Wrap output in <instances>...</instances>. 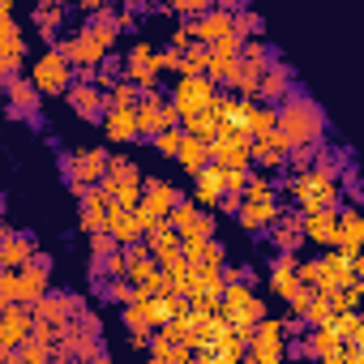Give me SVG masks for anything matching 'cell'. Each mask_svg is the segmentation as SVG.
<instances>
[{
	"mask_svg": "<svg viewBox=\"0 0 364 364\" xmlns=\"http://www.w3.org/2000/svg\"><path fill=\"white\" fill-rule=\"evenodd\" d=\"M274 124L283 129V137L291 146H321V137H326V112H321V103L309 99V95H300V90H291L283 103H274Z\"/></svg>",
	"mask_w": 364,
	"mask_h": 364,
	"instance_id": "obj_1",
	"label": "cell"
},
{
	"mask_svg": "<svg viewBox=\"0 0 364 364\" xmlns=\"http://www.w3.org/2000/svg\"><path fill=\"white\" fill-rule=\"evenodd\" d=\"M215 90H219V86H215L206 73H180V82L171 86V99H167V103L180 112V120H189L193 112H202V107L210 103Z\"/></svg>",
	"mask_w": 364,
	"mask_h": 364,
	"instance_id": "obj_2",
	"label": "cell"
},
{
	"mask_svg": "<svg viewBox=\"0 0 364 364\" xmlns=\"http://www.w3.org/2000/svg\"><path fill=\"white\" fill-rule=\"evenodd\" d=\"M103 163H107V150L103 146H82V150H73L69 159H65V176H69V189L82 198L95 180L103 176Z\"/></svg>",
	"mask_w": 364,
	"mask_h": 364,
	"instance_id": "obj_3",
	"label": "cell"
},
{
	"mask_svg": "<svg viewBox=\"0 0 364 364\" xmlns=\"http://www.w3.org/2000/svg\"><path fill=\"white\" fill-rule=\"evenodd\" d=\"M245 355H249L253 364H279V360L287 355V347H283V321L262 317V321L253 326L249 343H245Z\"/></svg>",
	"mask_w": 364,
	"mask_h": 364,
	"instance_id": "obj_4",
	"label": "cell"
},
{
	"mask_svg": "<svg viewBox=\"0 0 364 364\" xmlns=\"http://www.w3.org/2000/svg\"><path fill=\"white\" fill-rule=\"evenodd\" d=\"M31 82H35V90H39V95H65V90H69V82H73V65H69L56 48H48V52L35 60Z\"/></svg>",
	"mask_w": 364,
	"mask_h": 364,
	"instance_id": "obj_5",
	"label": "cell"
},
{
	"mask_svg": "<svg viewBox=\"0 0 364 364\" xmlns=\"http://www.w3.org/2000/svg\"><path fill=\"white\" fill-rule=\"evenodd\" d=\"M240 35L236 31H228L223 39H215V43H206L210 48V56H206V77L215 82V86H232V77H236V56H240Z\"/></svg>",
	"mask_w": 364,
	"mask_h": 364,
	"instance_id": "obj_6",
	"label": "cell"
},
{
	"mask_svg": "<svg viewBox=\"0 0 364 364\" xmlns=\"http://www.w3.org/2000/svg\"><path fill=\"white\" fill-rule=\"evenodd\" d=\"M48 287H52V257L35 249V257H31L26 266H18V300L31 304V300H39Z\"/></svg>",
	"mask_w": 364,
	"mask_h": 364,
	"instance_id": "obj_7",
	"label": "cell"
},
{
	"mask_svg": "<svg viewBox=\"0 0 364 364\" xmlns=\"http://www.w3.org/2000/svg\"><path fill=\"white\" fill-rule=\"evenodd\" d=\"M26 334H31V304L5 300V304H0V351L22 347Z\"/></svg>",
	"mask_w": 364,
	"mask_h": 364,
	"instance_id": "obj_8",
	"label": "cell"
},
{
	"mask_svg": "<svg viewBox=\"0 0 364 364\" xmlns=\"http://www.w3.org/2000/svg\"><path fill=\"white\" fill-rule=\"evenodd\" d=\"M291 90H296V73H291L287 60L274 56V60L266 65V73L257 77V99H262V103H283Z\"/></svg>",
	"mask_w": 364,
	"mask_h": 364,
	"instance_id": "obj_9",
	"label": "cell"
},
{
	"mask_svg": "<svg viewBox=\"0 0 364 364\" xmlns=\"http://www.w3.org/2000/svg\"><path fill=\"white\" fill-rule=\"evenodd\" d=\"M124 77H129L133 86H141V90L159 86V52H154L150 43H137V48L124 56Z\"/></svg>",
	"mask_w": 364,
	"mask_h": 364,
	"instance_id": "obj_10",
	"label": "cell"
},
{
	"mask_svg": "<svg viewBox=\"0 0 364 364\" xmlns=\"http://www.w3.org/2000/svg\"><path fill=\"white\" fill-rule=\"evenodd\" d=\"M338 210V206H334ZM334 210H300V232H304V240H313V245H321V249H334V240H338V215Z\"/></svg>",
	"mask_w": 364,
	"mask_h": 364,
	"instance_id": "obj_11",
	"label": "cell"
},
{
	"mask_svg": "<svg viewBox=\"0 0 364 364\" xmlns=\"http://www.w3.org/2000/svg\"><path fill=\"white\" fill-rule=\"evenodd\" d=\"M338 347H343L338 330H334L330 321H321V326H309V338H304L296 351H300V355H313V360H321V364H334V360H338Z\"/></svg>",
	"mask_w": 364,
	"mask_h": 364,
	"instance_id": "obj_12",
	"label": "cell"
},
{
	"mask_svg": "<svg viewBox=\"0 0 364 364\" xmlns=\"http://www.w3.org/2000/svg\"><path fill=\"white\" fill-rule=\"evenodd\" d=\"M0 86H5V99H9V112L14 116H26V120H35L39 116V90H35V82H26L22 73H14L9 82H0Z\"/></svg>",
	"mask_w": 364,
	"mask_h": 364,
	"instance_id": "obj_13",
	"label": "cell"
},
{
	"mask_svg": "<svg viewBox=\"0 0 364 364\" xmlns=\"http://www.w3.org/2000/svg\"><path fill=\"white\" fill-rule=\"evenodd\" d=\"M163 95L150 86V90H141L137 95V103H133V120H137V137H154L159 129H163Z\"/></svg>",
	"mask_w": 364,
	"mask_h": 364,
	"instance_id": "obj_14",
	"label": "cell"
},
{
	"mask_svg": "<svg viewBox=\"0 0 364 364\" xmlns=\"http://www.w3.org/2000/svg\"><path fill=\"white\" fill-rule=\"evenodd\" d=\"M65 99H69V107L82 116V120H99L103 116V90L99 86H90V82H69V90H65Z\"/></svg>",
	"mask_w": 364,
	"mask_h": 364,
	"instance_id": "obj_15",
	"label": "cell"
},
{
	"mask_svg": "<svg viewBox=\"0 0 364 364\" xmlns=\"http://www.w3.org/2000/svg\"><path fill=\"white\" fill-rule=\"evenodd\" d=\"M219 193H223V167L219 163H206L202 171H193V202L202 210L219 206Z\"/></svg>",
	"mask_w": 364,
	"mask_h": 364,
	"instance_id": "obj_16",
	"label": "cell"
},
{
	"mask_svg": "<svg viewBox=\"0 0 364 364\" xmlns=\"http://www.w3.org/2000/svg\"><path fill=\"white\" fill-rule=\"evenodd\" d=\"M334 215H338L334 249L347 253V257H360V249H364V219H360V210H334Z\"/></svg>",
	"mask_w": 364,
	"mask_h": 364,
	"instance_id": "obj_17",
	"label": "cell"
},
{
	"mask_svg": "<svg viewBox=\"0 0 364 364\" xmlns=\"http://www.w3.org/2000/svg\"><path fill=\"white\" fill-rule=\"evenodd\" d=\"M270 245H274L279 253H296V249L304 245V232H300V210H291V215H283V210H279V219L270 223Z\"/></svg>",
	"mask_w": 364,
	"mask_h": 364,
	"instance_id": "obj_18",
	"label": "cell"
},
{
	"mask_svg": "<svg viewBox=\"0 0 364 364\" xmlns=\"http://www.w3.org/2000/svg\"><path fill=\"white\" fill-rule=\"evenodd\" d=\"M279 219V198H266V202H240V210H236V223L245 228V232H262V228H270Z\"/></svg>",
	"mask_w": 364,
	"mask_h": 364,
	"instance_id": "obj_19",
	"label": "cell"
},
{
	"mask_svg": "<svg viewBox=\"0 0 364 364\" xmlns=\"http://www.w3.org/2000/svg\"><path fill=\"white\" fill-rule=\"evenodd\" d=\"M22 60H26V39H22V26H18L9 35H0V82L22 73Z\"/></svg>",
	"mask_w": 364,
	"mask_h": 364,
	"instance_id": "obj_20",
	"label": "cell"
},
{
	"mask_svg": "<svg viewBox=\"0 0 364 364\" xmlns=\"http://www.w3.org/2000/svg\"><path fill=\"white\" fill-rule=\"evenodd\" d=\"M232 31V14H223V9H202L198 18H193V39L198 43H215V39H223Z\"/></svg>",
	"mask_w": 364,
	"mask_h": 364,
	"instance_id": "obj_21",
	"label": "cell"
},
{
	"mask_svg": "<svg viewBox=\"0 0 364 364\" xmlns=\"http://www.w3.org/2000/svg\"><path fill=\"white\" fill-rule=\"evenodd\" d=\"M107 141H133L137 137V120H133V107H103L99 116Z\"/></svg>",
	"mask_w": 364,
	"mask_h": 364,
	"instance_id": "obj_22",
	"label": "cell"
},
{
	"mask_svg": "<svg viewBox=\"0 0 364 364\" xmlns=\"http://www.w3.org/2000/svg\"><path fill=\"white\" fill-rule=\"evenodd\" d=\"M176 163L185 167L189 176H193V171H202V167L210 163V141H202V137H193V133H180V150H176Z\"/></svg>",
	"mask_w": 364,
	"mask_h": 364,
	"instance_id": "obj_23",
	"label": "cell"
},
{
	"mask_svg": "<svg viewBox=\"0 0 364 364\" xmlns=\"http://www.w3.org/2000/svg\"><path fill=\"white\" fill-rule=\"evenodd\" d=\"M35 240L26 236V232H14L5 245H0V270H18V266H26L31 257H35Z\"/></svg>",
	"mask_w": 364,
	"mask_h": 364,
	"instance_id": "obj_24",
	"label": "cell"
},
{
	"mask_svg": "<svg viewBox=\"0 0 364 364\" xmlns=\"http://www.w3.org/2000/svg\"><path fill=\"white\" fill-rule=\"evenodd\" d=\"M176 198H180V189H176V185H167V180H159V176H150V180L141 176V202H146V206H154L159 215H167Z\"/></svg>",
	"mask_w": 364,
	"mask_h": 364,
	"instance_id": "obj_25",
	"label": "cell"
},
{
	"mask_svg": "<svg viewBox=\"0 0 364 364\" xmlns=\"http://www.w3.org/2000/svg\"><path fill=\"white\" fill-rule=\"evenodd\" d=\"M112 236H116V245H129V240H137L141 236V228H137V219H133V210H124V206H107V223H103Z\"/></svg>",
	"mask_w": 364,
	"mask_h": 364,
	"instance_id": "obj_26",
	"label": "cell"
},
{
	"mask_svg": "<svg viewBox=\"0 0 364 364\" xmlns=\"http://www.w3.org/2000/svg\"><path fill=\"white\" fill-rule=\"evenodd\" d=\"M95 185H99L103 193H112V202L124 206V210H133V206L141 202V180H107V176H99Z\"/></svg>",
	"mask_w": 364,
	"mask_h": 364,
	"instance_id": "obj_27",
	"label": "cell"
},
{
	"mask_svg": "<svg viewBox=\"0 0 364 364\" xmlns=\"http://www.w3.org/2000/svg\"><path fill=\"white\" fill-rule=\"evenodd\" d=\"M146 351H150V360H154V364H185V360L193 355V347H189V343H167L163 334H150Z\"/></svg>",
	"mask_w": 364,
	"mask_h": 364,
	"instance_id": "obj_28",
	"label": "cell"
},
{
	"mask_svg": "<svg viewBox=\"0 0 364 364\" xmlns=\"http://www.w3.org/2000/svg\"><path fill=\"white\" fill-rule=\"evenodd\" d=\"M270 287H274L279 296H287V291L300 287V279H296V253H279V257L270 262Z\"/></svg>",
	"mask_w": 364,
	"mask_h": 364,
	"instance_id": "obj_29",
	"label": "cell"
},
{
	"mask_svg": "<svg viewBox=\"0 0 364 364\" xmlns=\"http://www.w3.org/2000/svg\"><path fill=\"white\" fill-rule=\"evenodd\" d=\"M60 22H65V14H60V0H39L35 26H39V35L48 39V48L56 43V31H60Z\"/></svg>",
	"mask_w": 364,
	"mask_h": 364,
	"instance_id": "obj_30",
	"label": "cell"
},
{
	"mask_svg": "<svg viewBox=\"0 0 364 364\" xmlns=\"http://www.w3.org/2000/svg\"><path fill=\"white\" fill-rule=\"evenodd\" d=\"M120 77H124V60L107 52V56H103V60L90 69V77H86V82H90V86H99V90H107V86H116Z\"/></svg>",
	"mask_w": 364,
	"mask_h": 364,
	"instance_id": "obj_31",
	"label": "cell"
},
{
	"mask_svg": "<svg viewBox=\"0 0 364 364\" xmlns=\"http://www.w3.org/2000/svg\"><path fill=\"white\" fill-rule=\"evenodd\" d=\"M180 129L193 133V137H202V141H215V133H219V116H215L210 107H202V112H193L189 120H180Z\"/></svg>",
	"mask_w": 364,
	"mask_h": 364,
	"instance_id": "obj_32",
	"label": "cell"
},
{
	"mask_svg": "<svg viewBox=\"0 0 364 364\" xmlns=\"http://www.w3.org/2000/svg\"><path fill=\"white\" fill-rule=\"evenodd\" d=\"M240 198H245V202H266V198H274V180H270V171H249Z\"/></svg>",
	"mask_w": 364,
	"mask_h": 364,
	"instance_id": "obj_33",
	"label": "cell"
},
{
	"mask_svg": "<svg viewBox=\"0 0 364 364\" xmlns=\"http://www.w3.org/2000/svg\"><path fill=\"white\" fill-rule=\"evenodd\" d=\"M137 95H141V86H133L129 77H120L116 86H107V90H103V107H133V103H137Z\"/></svg>",
	"mask_w": 364,
	"mask_h": 364,
	"instance_id": "obj_34",
	"label": "cell"
},
{
	"mask_svg": "<svg viewBox=\"0 0 364 364\" xmlns=\"http://www.w3.org/2000/svg\"><path fill=\"white\" fill-rule=\"evenodd\" d=\"M270 129H274V103L253 99V107H249V137H262Z\"/></svg>",
	"mask_w": 364,
	"mask_h": 364,
	"instance_id": "obj_35",
	"label": "cell"
},
{
	"mask_svg": "<svg viewBox=\"0 0 364 364\" xmlns=\"http://www.w3.org/2000/svg\"><path fill=\"white\" fill-rule=\"evenodd\" d=\"M300 317H304L309 326H321V321H330V317H334V304H330V296L313 287V296H309V304H304V313H300Z\"/></svg>",
	"mask_w": 364,
	"mask_h": 364,
	"instance_id": "obj_36",
	"label": "cell"
},
{
	"mask_svg": "<svg viewBox=\"0 0 364 364\" xmlns=\"http://www.w3.org/2000/svg\"><path fill=\"white\" fill-rule=\"evenodd\" d=\"M206 56H210V48L193 39L185 52H180V73H206Z\"/></svg>",
	"mask_w": 364,
	"mask_h": 364,
	"instance_id": "obj_37",
	"label": "cell"
},
{
	"mask_svg": "<svg viewBox=\"0 0 364 364\" xmlns=\"http://www.w3.org/2000/svg\"><path fill=\"white\" fill-rule=\"evenodd\" d=\"M232 31H236L240 39H253V35H262V14H253L249 5H245V9H236V14H232Z\"/></svg>",
	"mask_w": 364,
	"mask_h": 364,
	"instance_id": "obj_38",
	"label": "cell"
},
{
	"mask_svg": "<svg viewBox=\"0 0 364 364\" xmlns=\"http://www.w3.org/2000/svg\"><path fill=\"white\" fill-rule=\"evenodd\" d=\"M176 232H180V236H215V219H210V215H206V210L198 206V210H193V215H189L185 223H180Z\"/></svg>",
	"mask_w": 364,
	"mask_h": 364,
	"instance_id": "obj_39",
	"label": "cell"
},
{
	"mask_svg": "<svg viewBox=\"0 0 364 364\" xmlns=\"http://www.w3.org/2000/svg\"><path fill=\"white\" fill-rule=\"evenodd\" d=\"M103 176H107V180H141V167H137V163H129V159H112V154H107Z\"/></svg>",
	"mask_w": 364,
	"mask_h": 364,
	"instance_id": "obj_40",
	"label": "cell"
},
{
	"mask_svg": "<svg viewBox=\"0 0 364 364\" xmlns=\"http://www.w3.org/2000/svg\"><path fill=\"white\" fill-rule=\"evenodd\" d=\"M18 351H22V364H43V360H52V343H39V338H31V334L22 338Z\"/></svg>",
	"mask_w": 364,
	"mask_h": 364,
	"instance_id": "obj_41",
	"label": "cell"
},
{
	"mask_svg": "<svg viewBox=\"0 0 364 364\" xmlns=\"http://www.w3.org/2000/svg\"><path fill=\"white\" fill-rule=\"evenodd\" d=\"M180 133H185V129H180V124H171V129H159L150 141L159 146V154H167V159H176V150H180Z\"/></svg>",
	"mask_w": 364,
	"mask_h": 364,
	"instance_id": "obj_42",
	"label": "cell"
},
{
	"mask_svg": "<svg viewBox=\"0 0 364 364\" xmlns=\"http://www.w3.org/2000/svg\"><path fill=\"white\" fill-rule=\"evenodd\" d=\"M129 296H133V283H129V279H107V283H103V300L124 304Z\"/></svg>",
	"mask_w": 364,
	"mask_h": 364,
	"instance_id": "obj_43",
	"label": "cell"
},
{
	"mask_svg": "<svg viewBox=\"0 0 364 364\" xmlns=\"http://www.w3.org/2000/svg\"><path fill=\"white\" fill-rule=\"evenodd\" d=\"M163 5L171 9V14H185V18H198L202 9H210L215 0H163Z\"/></svg>",
	"mask_w": 364,
	"mask_h": 364,
	"instance_id": "obj_44",
	"label": "cell"
},
{
	"mask_svg": "<svg viewBox=\"0 0 364 364\" xmlns=\"http://www.w3.org/2000/svg\"><path fill=\"white\" fill-rule=\"evenodd\" d=\"M133 219H137V228H141V232H150V228L167 223V219H163V215H159L154 206H146V202H137V206H133Z\"/></svg>",
	"mask_w": 364,
	"mask_h": 364,
	"instance_id": "obj_45",
	"label": "cell"
},
{
	"mask_svg": "<svg viewBox=\"0 0 364 364\" xmlns=\"http://www.w3.org/2000/svg\"><path fill=\"white\" fill-rule=\"evenodd\" d=\"M116 249V236L103 228V232H90V257H103V253H112Z\"/></svg>",
	"mask_w": 364,
	"mask_h": 364,
	"instance_id": "obj_46",
	"label": "cell"
},
{
	"mask_svg": "<svg viewBox=\"0 0 364 364\" xmlns=\"http://www.w3.org/2000/svg\"><path fill=\"white\" fill-rule=\"evenodd\" d=\"M223 257H228V253H223V245L210 236V240H206V249H202V257H198V266H223Z\"/></svg>",
	"mask_w": 364,
	"mask_h": 364,
	"instance_id": "obj_47",
	"label": "cell"
},
{
	"mask_svg": "<svg viewBox=\"0 0 364 364\" xmlns=\"http://www.w3.org/2000/svg\"><path fill=\"white\" fill-rule=\"evenodd\" d=\"M309 296H313V287H309V283H300V287H296V291H287L283 300H287V309L300 317V313H304V304H309Z\"/></svg>",
	"mask_w": 364,
	"mask_h": 364,
	"instance_id": "obj_48",
	"label": "cell"
},
{
	"mask_svg": "<svg viewBox=\"0 0 364 364\" xmlns=\"http://www.w3.org/2000/svg\"><path fill=\"white\" fill-rule=\"evenodd\" d=\"M189 43H193V22H180V26L171 31V43H167V48H176V52H185Z\"/></svg>",
	"mask_w": 364,
	"mask_h": 364,
	"instance_id": "obj_49",
	"label": "cell"
},
{
	"mask_svg": "<svg viewBox=\"0 0 364 364\" xmlns=\"http://www.w3.org/2000/svg\"><path fill=\"white\" fill-rule=\"evenodd\" d=\"M245 180H249V167H223V189H245Z\"/></svg>",
	"mask_w": 364,
	"mask_h": 364,
	"instance_id": "obj_50",
	"label": "cell"
},
{
	"mask_svg": "<svg viewBox=\"0 0 364 364\" xmlns=\"http://www.w3.org/2000/svg\"><path fill=\"white\" fill-rule=\"evenodd\" d=\"M159 73H180V52L176 48H163L159 52Z\"/></svg>",
	"mask_w": 364,
	"mask_h": 364,
	"instance_id": "obj_51",
	"label": "cell"
},
{
	"mask_svg": "<svg viewBox=\"0 0 364 364\" xmlns=\"http://www.w3.org/2000/svg\"><path fill=\"white\" fill-rule=\"evenodd\" d=\"M249 0H215V9H223V14H236V9H245Z\"/></svg>",
	"mask_w": 364,
	"mask_h": 364,
	"instance_id": "obj_52",
	"label": "cell"
},
{
	"mask_svg": "<svg viewBox=\"0 0 364 364\" xmlns=\"http://www.w3.org/2000/svg\"><path fill=\"white\" fill-rule=\"evenodd\" d=\"M171 124H180V112L171 103H163V129H171Z\"/></svg>",
	"mask_w": 364,
	"mask_h": 364,
	"instance_id": "obj_53",
	"label": "cell"
},
{
	"mask_svg": "<svg viewBox=\"0 0 364 364\" xmlns=\"http://www.w3.org/2000/svg\"><path fill=\"white\" fill-rule=\"evenodd\" d=\"M77 5H82V9H86V14H99V9H103V5H107V0H77Z\"/></svg>",
	"mask_w": 364,
	"mask_h": 364,
	"instance_id": "obj_54",
	"label": "cell"
},
{
	"mask_svg": "<svg viewBox=\"0 0 364 364\" xmlns=\"http://www.w3.org/2000/svg\"><path fill=\"white\" fill-rule=\"evenodd\" d=\"M9 236H14V228H9V223H0V245H5Z\"/></svg>",
	"mask_w": 364,
	"mask_h": 364,
	"instance_id": "obj_55",
	"label": "cell"
},
{
	"mask_svg": "<svg viewBox=\"0 0 364 364\" xmlns=\"http://www.w3.org/2000/svg\"><path fill=\"white\" fill-rule=\"evenodd\" d=\"M0 304H5V296H0Z\"/></svg>",
	"mask_w": 364,
	"mask_h": 364,
	"instance_id": "obj_56",
	"label": "cell"
}]
</instances>
